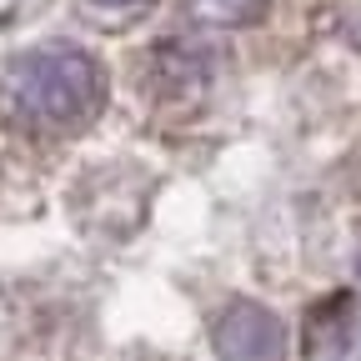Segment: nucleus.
<instances>
[{"instance_id": "f03ea898", "label": "nucleus", "mask_w": 361, "mask_h": 361, "mask_svg": "<svg viewBox=\"0 0 361 361\" xmlns=\"http://www.w3.org/2000/svg\"><path fill=\"white\" fill-rule=\"evenodd\" d=\"M211 336L226 361H281V346H286L281 322L256 301H231L216 316Z\"/></svg>"}, {"instance_id": "7ed1b4c3", "label": "nucleus", "mask_w": 361, "mask_h": 361, "mask_svg": "<svg viewBox=\"0 0 361 361\" xmlns=\"http://www.w3.org/2000/svg\"><path fill=\"white\" fill-rule=\"evenodd\" d=\"M191 11L216 25H251L266 11V0H191Z\"/></svg>"}, {"instance_id": "20e7f679", "label": "nucleus", "mask_w": 361, "mask_h": 361, "mask_svg": "<svg viewBox=\"0 0 361 361\" xmlns=\"http://www.w3.org/2000/svg\"><path fill=\"white\" fill-rule=\"evenodd\" d=\"M101 6H121L126 11V6H146V0H101Z\"/></svg>"}, {"instance_id": "f257e3e1", "label": "nucleus", "mask_w": 361, "mask_h": 361, "mask_svg": "<svg viewBox=\"0 0 361 361\" xmlns=\"http://www.w3.org/2000/svg\"><path fill=\"white\" fill-rule=\"evenodd\" d=\"M106 101V71L80 45L25 51L0 85V106L25 130H80Z\"/></svg>"}]
</instances>
